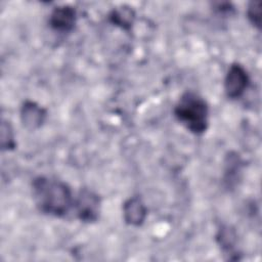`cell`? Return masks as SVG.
Returning <instances> with one entry per match:
<instances>
[{
    "mask_svg": "<svg viewBox=\"0 0 262 262\" xmlns=\"http://www.w3.org/2000/svg\"><path fill=\"white\" fill-rule=\"evenodd\" d=\"M32 188L36 206L44 214L63 217L74 207L72 190L60 180L38 176L33 180Z\"/></svg>",
    "mask_w": 262,
    "mask_h": 262,
    "instance_id": "6da1fadb",
    "label": "cell"
},
{
    "mask_svg": "<svg viewBox=\"0 0 262 262\" xmlns=\"http://www.w3.org/2000/svg\"><path fill=\"white\" fill-rule=\"evenodd\" d=\"M174 115L180 124L195 135H201L208 129V104L193 91H186L180 96L174 107Z\"/></svg>",
    "mask_w": 262,
    "mask_h": 262,
    "instance_id": "7a4b0ae2",
    "label": "cell"
},
{
    "mask_svg": "<svg viewBox=\"0 0 262 262\" xmlns=\"http://www.w3.org/2000/svg\"><path fill=\"white\" fill-rule=\"evenodd\" d=\"M74 207L78 218L87 223L97 221L100 212V199L97 193L88 188L80 190L77 199L74 201Z\"/></svg>",
    "mask_w": 262,
    "mask_h": 262,
    "instance_id": "3957f363",
    "label": "cell"
},
{
    "mask_svg": "<svg viewBox=\"0 0 262 262\" xmlns=\"http://www.w3.org/2000/svg\"><path fill=\"white\" fill-rule=\"evenodd\" d=\"M250 78L246 69L237 62L231 63L224 79V91L226 96L230 99L239 98L248 88Z\"/></svg>",
    "mask_w": 262,
    "mask_h": 262,
    "instance_id": "277c9868",
    "label": "cell"
},
{
    "mask_svg": "<svg viewBox=\"0 0 262 262\" xmlns=\"http://www.w3.org/2000/svg\"><path fill=\"white\" fill-rule=\"evenodd\" d=\"M77 19L76 9L70 5L55 7L49 17V26L58 33H70Z\"/></svg>",
    "mask_w": 262,
    "mask_h": 262,
    "instance_id": "5b68a950",
    "label": "cell"
},
{
    "mask_svg": "<svg viewBox=\"0 0 262 262\" xmlns=\"http://www.w3.org/2000/svg\"><path fill=\"white\" fill-rule=\"evenodd\" d=\"M46 110L38 103L27 100L20 107V120L23 125L29 130L40 128L46 119Z\"/></svg>",
    "mask_w": 262,
    "mask_h": 262,
    "instance_id": "8992f818",
    "label": "cell"
},
{
    "mask_svg": "<svg viewBox=\"0 0 262 262\" xmlns=\"http://www.w3.org/2000/svg\"><path fill=\"white\" fill-rule=\"evenodd\" d=\"M123 216L127 224L140 226L146 217V208L139 196L128 199L123 205Z\"/></svg>",
    "mask_w": 262,
    "mask_h": 262,
    "instance_id": "52a82bcc",
    "label": "cell"
},
{
    "mask_svg": "<svg viewBox=\"0 0 262 262\" xmlns=\"http://www.w3.org/2000/svg\"><path fill=\"white\" fill-rule=\"evenodd\" d=\"M108 19L113 25L125 31H129L135 19V12L132 7L128 5H121L110 12Z\"/></svg>",
    "mask_w": 262,
    "mask_h": 262,
    "instance_id": "ba28073f",
    "label": "cell"
},
{
    "mask_svg": "<svg viewBox=\"0 0 262 262\" xmlns=\"http://www.w3.org/2000/svg\"><path fill=\"white\" fill-rule=\"evenodd\" d=\"M242 169V160L236 152H229L225 160L224 169V182L227 188H232L239 179V173Z\"/></svg>",
    "mask_w": 262,
    "mask_h": 262,
    "instance_id": "9c48e42d",
    "label": "cell"
},
{
    "mask_svg": "<svg viewBox=\"0 0 262 262\" xmlns=\"http://www.w3.org/2000/svg\"><path fill=\"white\" fill-rule=\"evenodd\" d=\"M217 242L223 251L230 252L236 243V233L230 226H221L216 235Z\"/></svg>",
    "mask_w": 262,
    "mask_h": 262,
    "instance_id": "30bf717a",
    "label": "cell"
},
{
    "mask_svg": "<svg viewBox=\"0 0 262 262\" xmlns=\"http://www.w3.org/2000/svg\"><path fill=\"white\" fill-rule=\"evenodd\" d=\"M1 146L3 150H11L15 147L13 130L7 121H2L1 124Z\"/></svg>",
    "mask_w": 262,
    "mask_h": 262,
    "instance_id": "8fae6325",
    "label": "cell"
},
{
    "mask_svg": "<svg viewBox=\"0 0 262 262\" xmlns=\"http://www.w3.org/2000/svg\"><path fill=\"white\" fill-rule=\"evenodd\" d=\"M262 2L261 1H251L247 8V15L250 23L256 27L258 30L261 29L262 23Z\"/></svg>",
    "mask_w": 262,
    "mask_h": 262,
    "instance_id": "7c38bea8",
    "label": "cell"
},
{
    "mask_svg": "<svg viewBox=\"0 0 262 262\" xmlns=\"http://www.w3.org/2000/svg\"><path fill=\"white\" fill-rule=\"evenodd\" d=\"M214 9L222 15H231L234 13V7L228 2H218L214 4Z\"/></svg>",
    "mask_w": 262,
    "mask_h": 262,
    "instance_id": "4fadbf2b",
    "label": "cell"
}]
</instances>
